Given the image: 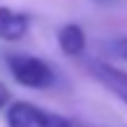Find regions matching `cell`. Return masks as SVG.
I'll return each instance as SVG.
<instances>
[{"label": "cell", "mask_w": 127, "mask_h": 127, "mask_svg": "<svg viewBox=\"0 0 127 127\" xmlns=\"http://www.w3.org/2000/svg\"><path fill=\"white\" fill-rule=\"evenodd\" d=\"M5 64L14 80L28 90H47L54 85V71L40 57L26 54V52H7Z\"/></svg>", "instance_id": "cell-1"}, {"label": "cell", "mask_w": 127, "mask_h": 127, "mask_svg": "<svg viewBox=\"0 0 127 127\" xmlns=\"http://www.w3.org/2000/svg\"><path fill=\"white\" fill-rule=\"evenodd\" d=\"M87 71H90L108 92H113L120 101L127 104V73L125 71H120L118 66H113V64H108V61H101V59H92L87 64Z\"/></svg>", "instance_id": "cell-2"}, {"label": "cell", "mask_w": 127, "mask_h": 127, "mask_svg": "<svg viewBox=\"0 0 127 127\" xmlns=\"http://www.w3.org/2000/svg\"><path fill=\"white\" fill-rule=\"evenodd\" d=\"M31 28V17L26 12H17L12 7H0V40L17 42Z\"/></svg>", "instance_id": "cell-3"}, {"label": "cell", "mask_w": 127, "mask_h": 127, "mask_svg": "<svg viewBox=\"0 0 127 127\" xmlns=\"http://www.w3.org/2000/svg\"><path fill=\"white\" fill-rule=\"evenodd\" d=\"M7 127H42V108L31 101H14L7 106Z\"/></svg>", "instance_id": "cell-4"}, {"label": "cell", "mask_w": 127, "mask_h": 127, "mask_svg": "<svg viewBox=\"0 0 127 127\" xmlns=\"http://www.w3.org/2000/svg\"><path fill=\"white\" fill-rule=\"evenodd\" d=\"M57 40H59V47L64 54L68 57H80L87 47V38H85V31H82L78 24H66V26L59 28L57 33Z\"/></svg>", "instance_id": "cell-5"}, {"label": "cell", "mask_w": 127, "mask_h": 127, "mask_svg": "<svg viewBox=\"0 0 127 127\" xmlns=\"http://www.w3.org/2000/svg\"><path fill=\"white\" fill-rule=\"evenodd\" d=\"M42 127H82V125L73 123V120H71V118H66V115L50 113V111L42 108Z\"/></svg>", "instance_id": "cell-6"}, {"label": "cell", "mask_w": 127, "mask_h": 127, "mask_svg": "<svg viewBox=\"0 0 127 127\" xmlns=\"http://www.w3.org/2000/svg\"><path fill=\"white\" fill-rule=\"evenodd\" d=\"M104 47L108 50V54H113V57H118V59L127 61V35H118V38H113V40H108Z\"/></svg>", "instance_id": "cell-7"}, {"label": "cell", "mask_w": 127, "mask_h": 127, "mask_svg": "<svg viewBox=\"0 0 127 127\" xmlns=\"http://www.w3.org/2000/svg\"><path fill=\"white\" fill-rule=\"evenodd\" d=\"M5 106H9V90H7L5 82H0V111H2Z\"/></svg>", "instance_id": "cell-8"}, {"label": "cell", "mask_w": 127, "mask_h": 127, "mask_svg": "<svg viewBox=\"0 0 127 127\" xmlns=\"http://www.w3.org/2000/svg\"><path fill=\"white\" fill-rule=\"evenodd\" d=\"M96 2H113V0H96Z\"/></svg>", "instance_id": "cell-9"}]
</instances>
